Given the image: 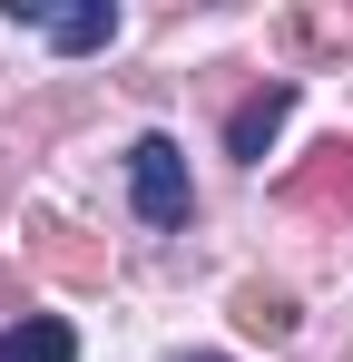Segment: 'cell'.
Returning <instances> with one entry per match:
<instances>
[{
	"label": "cell",
	"mask_w": 353,
	"mask_h": 362,
	"mask_svg": "<svg viewBox=\"0 0 353 362\" xmlns=\"http://www.w3.org/2000/svg\"><path fill=\"white\" fill-rule=\"evenodd\" d=\"M128 186H138L147 226H186V157H176V137H138L128 147Z\"/></svg>",
	"instance_id": "cell-1"
},
{
	"label": "cell",
	"mask_w": 353,
	"mask_h": 362,
	"mask_svg": "<svg viewBox=\"0 0 353 362\" xmlns=\"http://www.w3.org/2000/svg\"><path fill=\"white\" fill-rule=\"evenodd\" d=\"M285 206L294 216H353V147L344 137H324V147L285 177Z\"/></svg>",
	"instance_id": "cell-2"
},
{
	"label": "cell",
	"mask_w": 353,
	"mask_h": 362,
	"mask_svg": "<svg viewBox=\"0 0 353 362\" xmlns=\"http://www.w3.org/2000/svg\"><path fill=\"white\" fill-rule=\"evenodd\" d=\"M294 118V78H275V88H255L245 108L226 118V147L245 157V167H265V147H275V127Z\"/></svg>",
	"instance_id": "cell-3"
},
{
	"label": "cell",
	"mask_w": 353,
	"mask_h": 362,
	"mask_svg": "<svg viewBox=\"0 0 353 362\" xmlns=\"http://www.w3.org/2000/svg\"><path fill=\"white\" fill-rule=\"evenodd\" d=\"M40 264H50V274H69V284H99V274H108L99 235H79V226H40Z\"/></svg>",
	"instance_id": "cell-4"
},
{
	"label": "cell",
	"mask_w": 353,
	"mask_h": 362,
	"mask_svg": "<svg viewBox=\"0 0 353 362\" xmlns=\"http://www.w3.org/2000/svg\"><path fill=\"white\" fill-rule=\"evenodd\" d=\"M0 362H79V343H69V323L30 313V323H10V333H0Z\"/></svg>",
	"instance_id": "cell-5"
},
{
	"label": "cell",
	"mask_w": 353,
	"mask_h": 362,
	"mask_svg": "<svg viewBox=\"0 0 353 362\" xmlns=\"http://www.w3.org/2000/svg\"><path fill=\"white\" fill-rule=\"evenodd\" d=\"M50 49H108L118 40V10H40Z\"/></svg>",
	"instance_id": "cell-6"
},
{
	"label": "cell",
	"mask_w": 353,
	"mask_h": 362,
	"mask_svg": "<svg viewBox=\"0 0 353 362\" xmlns=\"http://www.w3.org/2000/svg\"><path fill=\"white\" fill-rule=\"evenodd\" d=\"M235 323L265 333V343H285V333H294V303L275 294V284H245V294H235Z\"/></svg>",
	"instance_id": "cell-7"
},
{
	"label": "cell",
	"mask_w": 353,
	"mask_h": 362,
	"mask_svg": "<svg viewBox=\"0 0 353 362\" xmlns=\"http://www.w3.org/2000/svg\"><path fill=\"white\" fill-rule=\"evenodd\" d=\"M206 362H216V353H206Z\"/></svg>",
	"instance_id": "cell-8"
}]
</instances>
